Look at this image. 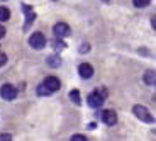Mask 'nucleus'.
Returning <instances> with one entry per match:
<instances>
[{
	"instance_id": "nucleus-1",
	"label": "nucleus",
	"mask_w": 156,
	"mask_h": 141,
	"mask_svg": "<svg viewBox=\"0 0 156 141\" xmlns=\"http://www.w3.org/2000/svg\"><path fill=\"white\" fill-rule=\"evenodd\" d=\"M105 95H107L105 90H95L88 95V100L87 102H88L90 107H100L104 104V100H105Z\"/></svg>"
},
{
	"instance_id": "nucleus-2",
	"label": "nucleus",
	"mask_w": 156,
	"mask_h": 141,
	"mask_svg": "<svg viewBox=\"0 0 156 141\" xmlns=\"http://www.w3.org/2000/svg\"><path fill=\"white\" fill-rule=\"evenodd\" d=\"M133 114L137 119H141L143 122H154V118L149 114V110L146 109L144 106H134L133 107Z\"/></svg>"
},
{
	"instance_id": "nucleus-3",
	"label": "nucleus",
	"mask_w": 156,
	"mask_h": 141,
	"mask_svg": "<svg viewBox=\"0 0 156 141\" xmlns=\"http://www.w3.org/2000/svg\"><path fill=\"white\" fill-rule=\"evenodd\" d=\"M29 44H31V48H34V49H43V48L46 46V38H44L43 32H34V34L29 38Z\"/></svg>"
},
{
	"instance_id": "nucleus-4",
	"label": "nucleus",
	"mask_w": 156,
	"mask_h": 141,
	"mask_svg": "<svg viewBox=\"0 0 156 141\" xmlns=\"http://www.w3.org/2000/svg\"><path fill=\"white\" fill-rule=\"evenodd\" d=\"M0 95H2L4 100H14L17 97V89L14 85H10V83H5L0 89Z\"/></svg>"
},
{
	"instance_id": "nucleus-5",
	"label": "nucleus",
	"mask_w": 156,
	"mask_h": 141,
	"mask_svg": "<svg viewBox=\"0 0 156 141\" xmlns=\"http://www.w3.org/2000/svg\"><path fill=\"white\" fill-rule=\"evenodd\" d=\"M53 31H55L56 38H66V36H70V26L65 22H58V24H55Z\"/></svg>"
},
{
	"instance_id": "nucleus-6",
	"label": "nucleus",
	"mask_w": 156,
	"mask_h": 141,
	"mask_svg": "<svg viewBox=\"0 0 156 141\" xmlns=\"http://www.w3.org/2000/svg\"><path fill=\"white\" fill-rule=\"evenodd\" d=\"M22 10H24V14H26V24H24V29L27 31V29L31 27V24L36 20V14H34V10H32L29 5H26V4L22 5Z\"/></svg>"
},
{
	"instance_id": "nucleus-7",
	"label": "nucleus",
	"mask_w": 156,
	"mask_h": 141,
	"mask_svg": "<svg viewBox=\"0 0 156 141\" xmlns=\"http://www.w3.org/2000/svg\"><path fill=\"white\" fill-rule=\"evenodd\" d=\"M102 121L105 122L107 126H114L117 122V114L114 112V110H110V109L104 110V112H102Z\"/></svg>"
},
{
	"instance_id": "nucleus-8",
	"label": "nucleus",
	"mask_w": 156,
	"mask_h": 141,
	"mask_svg": "<svg viewBox=\"0 0 156 141\" xmlns=\"http://www.w3.org/2000/svg\"><path fill=\"white\" fill-rule=\"evenodd\" d=\"M78 73L82 78H90L92 75H94V67L88 65V63H82L80 67H78Z\"/></svg>"
},
{
	"instance_id": "nucleus-9",
	"label": "nucleus",
	"mask_w": 156,
	"mask_h": 141,
	"mask_svg": "<svg viewBox=\"0 0 156 141\" xmlns=\"http://www.w3.org/2000/svg\"><path fill=\"white\" fill-rule=\"evenodd\" d=\"M44 85L49 89L51 92H56V90H59V87H61V83H59V80L56 78V77H48L46 80H44Z\"/></svg>"
},
{
	"instance_id": "nucleus-10",
	"label": "nucleus",
	"mask_w": 156,
	"mask_h": 141,
	"mask_svg": "<svg viewBox=\"0 0 156 141\" xmlns=\"http://www.w3.org/2000/svg\"><path fill=\"white\" fill-rule=\"evenodd\" d=\"M144 83L146 85H156V73L154 71H146L144 73Z\"/></svg>"
},
{
	"instance_id": "nucleus-11",
	"label": "nucleus",
	"mask_w": 156,
	"mask_h": 141,
	"mask_svg": "<svg viewBox=\"0 0 156 141\" xmlns=\"http://www.w3.org/2000/svg\"><path fill=\"white\" fill-rule=\"evenodd\" d=\"M48 65H49V67H53V68L59 67V65H61V58H59V56H56V55L49 56V58H48Z\"/></svg>"
},
{
	"instance_id": "nucleus-12",
	"label": "nucleus",
	"mask_w": 156,
	"mask_h": 141,
	"mask_svg": "<svg viewBox=\"0 0 156 141\" xmlns=\"http://www.w3.org/2000/svg\"><path fill=\"white\" fill-rule=\"evenodd\" d=\"M10 19V10L5 7H0V22H4V20H9Z\"/></svg>"
},
{
	"instance_id": "nucleus-13",
	"label": "nucleus",
	"mask_w": 156,
	"mask_h": 141,
	"mask_svg": "<svg viewBox=\"0 0 156 141\" xmlns=\"http://www.w3.org/2000/svg\"><path fill=\"white\" fill-rule=\"evenodd\" d=\"M70 99L75 102V104H76V106H80V104H82V100H80V92H78V90H71L70 92Z\"/></svg>"
},
{
	"instance_id": "nucleus-14",
	"label": "nucleus",
	"mask_w": 156,
	"mask_h": 141,
	"mask_svg": "<svg viewBox=\"0 0 156 141\" xmlns=\"http://www.w3.org/2000/svg\"><path fill=\"white\" fill-rule=\"evenodd\" d=\"M49 94H53V92H51L49 89H48V87L44 85V83L37 87V95H49Z\"/></svg>"
},
{
	"instance_id": "nucleus-15",
	"label": "nucleus",
	"mask_w": 156,
	"mask_h": 141,
	"mask_svg": "<svg viewBox=\"0 0 156 141\" xmlns=\"http://www.w3.org/2000/svg\"><path fill=\"white\" fill-rule=\"evenodd\" d=\"M133 4L136 7H146L148 4H151V0H133Z\"/></svg>"
},
{
	"instance_id": "nucleus-16",
	"label": "nucleus",
	"mask_w": 156,
	"mask_h": 141,
	"mask_svg": "<svg viewBox=\"0 0 156 141\" xmlns=\"http://www.w3.org/2000/svg\"><path fill=\"white\" fill-rule=\"evenodd\" d=\"M53 46H55V49H65V48H66V44L63 43L61 38H59V39H56L55 43H53Z\"/></svg>"
},
{
	"instance_id": "nucleus-17",
	"label": "nucleus",
	"mask_w": 156,
	"mask_h": 141,
	"mask_svg": "<svg viewBox=\"0 0 156 141\" xmlns=\"http://www.w3.org/2000/svg\"><path fill=\"white\" fill-rule=\"evenodd\" d=\"M71 141H87V138L83 134H73L71 136Z\"/></svg>"
},
{
	"instance_id": "nucleus-18",
	"label": "nucleus",
	"mask_w": 156,
	"mask_h": 141,
	"mask_svg": "<svg viewBox=\"0 0 156 141\" xmlns=\"http://www.w3.org/2000/svg\"><path fill=\"white\" fill-rule=\"evenodd\" d=\"M0 141H12V134H0Z\"/></svg>"
},
{
	"instance_id": "nucleus-19",
	"label": "nucleus",
	"mask_w": 156,
	"mask_h": 141,
	"mask_svg": "<svg viewBox=\"0 0 156 141\" xmlns=\"http://www.w3.org/2000/svg\"><path fill=\"white\" fill-rule=\"evenodd\" d=\"M5 63H7V55H4V53H0V67H4Z\"/></svg>"
},
{
	"instance_id": "nucleus-20",
	"label": "nucleus",
	"mask_w": 156,
	"mask_h": 141,
	"mask_svg": "<svg viewBox=\"0 0 156 141\" xmlns=\"http://www.w3.org/2000/svg\"><path fill=\"white\" fill-rule=\"evenodd\" d=\"M4 36H5V27L2 26V24H0V39H2Z\"/></svg>"
},
{
	"instance_id": "nucleus-21",
	"label": "nucleus",
	"mask_w": 156,
	"mask_h": 141,
	"mask_svg": "<svg viewBox=\"0 0 156 141\" xmlns=\"http://www.w3.org/2000/svg\"><path fill=\"white\" fill-rule=\"evenodd\" d=\"M80 51H82V53H85V51H88V44H85V46H82V48H80Z\"/></svg>"
},
{
	"instance_id": "nucleus-22",
	"label": "nucleus",
	"mask_w": 156,
	"mask_h": 141,
	"mask_svg": "<svg viewBox=\"0 0 156 141\" xmlns=\"http://www.w3.org/2000/svg\"><path fill=\"white\" fill-rule=\"evenodd\" d=\"M151 24H153V27L156 29V17H151Z\"/></svg>"
},
{
	"instance_id": "nucleus-23",
	"label": "nucleus",
	"mask_w": 156,
	"mask_h": 141,
	"mask_svg": "<svg viewBox=\"0 0 156 141\" xmlns=\"http://www.w3.org/2000/svg\"><path fill=\"white\" fill-rule=\"evenodd\" d=\"M104 2H109V0H104Z\"/></svg>"
},
{
	"instance_id": "nucleus-24",
	"label": "nucleus",
	"mask_w": 156,
	"mask_h": 141,
	"mask_svg": "<svg viewBox=\"0 0 156 141\" xmlns=\"http://www.w3.org/2000/svg\"><path fill=\"white\" fill-rule=\"evenodd\" d=\"M154 133H156V131H154Z\"/></svg>"
}]
</instances>
